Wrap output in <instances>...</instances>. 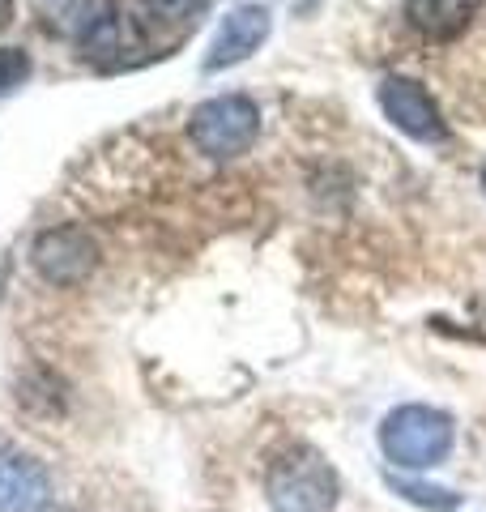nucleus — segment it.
I'll return each instance as SVG.
<instances>
[{"mask_svg":"<svg viewBox=\"0 0 486 512\" xmlns=\"http://www.w3.org/2000/svg\"><path fill=\"white\" fill-rule=\"evenodd\" d=\"M13 22V0H0V30Z\"/></svg>","mask_w":486,"mask_h":512,"instance_id":"ddd939ff","label":"nucleus"},{"mask_svg":"<svg viewBox=\"0 0 486 512\" xmlns=\"http://www.w3.org/2000/svg\"><path fill=\"white\" fill-rule=\"evenodd\" d=\"M482 9V0H405V18L414 30H423L427 39L448 43L474 22V13Z\"/></svg>","mask_w":486,"mask_h":512,"instance_id":"1a4fd4ad","label":"nucleus"},{"mask_svg":"<svg viewBox=\"0 0 486 512\" xmlns=\"http://www.w3.org/2000/svg\"><path fill=\"white\" fill-rule=\"evenodd\" d=\"M457 427L444 410L431 406H401L384 419L380 427V448L388 461H397L405 470H431L452 453Z\"/></svg>","mask_w":486,"mask_h":512,"instance_id":"f03ea898","label":"nucleus"},{"mask_svg":"<svg viewBox=\"0 0 486 512\" xmlns=\"http://www.w3.org/2000/svg\"><path fill=\"white\" fill-rule=\"evenodd\" d=\"M482 188H486V167H482Z\"/></svg>","mask_w":486,"mask_h":512,"instance_id":"4468645a","label":"nucleus"},{"mask_svg":"<svg viewBox=\"0 0 486 512\" xmlns=\"http://www.w3.org/2000/svg\"><path fill=\"white\" fill-rule=\"evenodd\" d=\"M380 107L405 137L427 141V146L448 141V124L440 116V107H435L431 94L418 82H410V77H384L380 82Z\"/></svg>","mask_w":486,"mask_h":512,"instance_id":"423d86ee","label":"nucleus"},{"mask_svg":"<svg viewBox=\"0 0 486 512\" xmlns=\"http://www.w3.org/2000/svg\"><path fill=\"white\" fill-rule=\"evenodd\" d=\"M52 500V478L30 453H0V512H43Z\"/></svg>","mask_w":486,"mask_h":512,"instance_id":"6e6552de","label":"nucleus"},{"mask_svg":"<svg viewBox=\"0 0 486 512\" xmlns=\"http://www.w3.org/2000/svg\"><path fill=\"white\" fill-rule=\"evenodd\" d=\"M192 141L209 158H235L248 154L252 141L261 137V107L248 94H218L192 111Z\"/></svg>","mask_w":486,"mask_h":512,"instance_id":"7ed1b4c3","label":"nucleus"},{"mask_svg":"<svg viewBox=\"0 0 486 512\" xmlns=\"http://www.w3.org/2000/svg\"><path fill=\"white\" fill-rule=\"evenodd\" d=\"M273 512H333L337 504V474L329 470L316 448L295 444L269 466L265 478Z\"/></svg>","mask_w":486,"mask_h":512,"instance_id":"f257e3e1","label":"nucleus"},{"mask_svg":"<svg viewBox=\"0 0 486 512\" xmlns=\"http://www.w3.org/2000/svg\"><path fill=\"white\" fill-rule=\"evenodd\" d=\"M145 9H150V18L162 22H188L201 9V0H145Z\"/></svg>","mask_w":486,"mask_h":512,"instance_id":"f8f14e48","label":"nucleus"},{"mask_svg":"<svg viewBox=\"0 0 486 512\" xmlns=\"http://www.w3.org/2000/svg\"><path fill=\"white\" fill-rule=\"evenodd\" d=\"M77 43H81V56L99 69H128L137 64L145 52V35L141 26L128 18L120 5L111 0H90L77 18Z\"/></svg>","mask_w":486,"mask_h":512,"instance_id":"20e7f679","label":"nucleus"},{"mask_svg":"<svg viewBox=\"0 0 486 512\" xmlns=\"http://www.w3.org/2000/svg\"><path fill=\"white\" fill-rule=\"evenodd\" d=\"M35 269L56 282V286H77L94 274L99 265V244L90 239L86 227H56V231H43L35 239Z\"/></svg>","mask_w":486,"mask_h":512,"instance_id":"39448f33","label":"nucleus"},{"mask_svg":"<svg viewBox=\"0 0 486 512\" xmlns=\"http://www.w3.org/2000/svg\"><path fill=\"white\" fill-rule=\"evenodd\" d=\"M30 77V56L22 47H0V94L18 90Z\"/></svg>","mask_w":486,"mask_h":512,"instance_id":"9b49d317","label":"nucleus"},{"mask_svg":"<svg viewBox=\"0 0 486 512\" xmlns=\"http://www.w3.org/2000/svg\"><path fill=\"white\" fill-rule=\"evenodd\" d=\"M265 39H269V9L243 5L235 13H226V22L218 26V35H214V43H209V52H205V69L209 73L231 69V64L248 60Z\"/></svg>","mask_w":486,"mask_h":512,"instance_id":"0eeeda50","label":"nucleus"},{"mask_svg":"<svg viewBox=\"0 0 486 512\" xmlns=\"http://www.w3.org/2000/svg\"><path fill=\"white\" fill-rule=\"evenodd\" d=\"M384 483L393 487L401 500H410V504L427 508V512H457V504H461L448 487H427V483H414V478H397V474H384Z\"/></svg>","mask_w":486,"mask_h":512,"instance_id":"9d476101","label":"nucleus"}]
</instances>
